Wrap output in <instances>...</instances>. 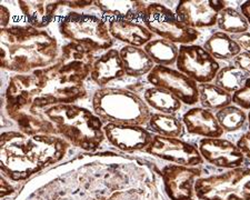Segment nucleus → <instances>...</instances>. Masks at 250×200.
Returning a JSON list of instances; mask_svg holds the SVG:
<instances>
[{
  "instance_id": "15",
  "label": "nucleus",
  "mask_w": 250,
  "mask_h": 200,
  "mask_svg": "<svg viewBox=\"0 0 250 200\" xmlns=\"http://www.w3.org/2000/svg\"><path fill=\"white\" fill-rule=\"evenodd\" d=\"M198 150L207 162L228 169L240 167L245 158L237 145L223 138L201 139L198 143Z\"/></svg>"
},
{
  "instance_id": "25",
  "label": "nucleus",
  "mask_w": 250,
  "mask_h": 200,
  "mask_svg": "<svg viewBox=\"0 0 250 200\" xmlns=\"http://www.w3.org/2000/svg\"><path fill=\"white\" fill-rule=\"evenodd\" d=\"M18 123L19 129L27 136L36 135H57L55 126L42 115H31L27 113H18L9 116Z\"/></svg>"
},
{
  "instance_id": "16",
  "label": "nucleus",
  "mask_w": 250,
  "mask_h": 200,
  "mask_svg": "<svg viewBox=\"0 0 250 200\" xmlns=\"http://www.w3.org/2000/svg\"><path fill=\"white\" fill-rule=\"evenodd\" d=\"M183 123L188 133L205 138H220L225 133L216 115L211 110L201 107H193L185 113Z\"/></svg>"
},
{
  "instance_id": "37",
  "label": "nucleus",
  "mask_w": 250,
  "mask_h": 200,
  "mask_svg": "<svg viewBox=\"0 0 250 200\" xmlns=\"http://www.w3.org/2000/svg\"><path fill=\"white\" fill-rule=\"evenodd\" d=\"M0 181H1V197H5V196L13 193V188L10 187L9 183H8L5 179L1 178Z\"/></svg>"
},
{
  "instance_id": "29",
  "label": "nucleus",
  "mask_w": 250,
  "mask_h": 200,
  "mask_svg": "<svg viewBox=\"0 0 250 200\" xmlns=\"http://www.w3.org/2000/svg\"><path fill=\"white\" fill-rule=\"evenodd\" d=\"M248 77L249 76L238 67L232 65L226 66L220 68L218 74H217L215 85L223 88L227 93L233 95L244 86Z\"/></svg>"
},
{
  "instance_id": "27",
  "label": "nucleus",
  "mask_w": 250,
  "mask_h": 200,
  "mask_svg": "<svg viewBox=\"0 0 250 200\" xmlns=\"http://www.w3.org/2000/svg\"><path fill=\"white\" fill-rule=\"evenodd\" d=\"M149 128L159 136L164 137L180 138L185 134V126L183 121L172 115L152 114L148 122Z\"/></svg>"
},
{
  "instance_id": "24",
  "label": "nucleus",
  "mask_w": 250,
  "mask_h": 200,
  "mask_svg": "<svg viewBox=\"0 0 250 200\" xmlns=\"http://www.w3.org/2000/svg\"><path fill=\"white\" fill-rule=\"evenodd\" d=\"M144 49L156 65L165 67L176 65L179 54L177 43L163 38L152 39L144 47Z\"/></svg>"
},
{
  "instance_id": "38",
  "label": "nucleus",
  "mask_w": 250,
  "mask_h": 200,
  "mask_svg": "<svg viewBox=\"0 0 250 200\" xmlns=\"http://www.w3.org/2000/svg\"><path fill=\"white\" fill-rule=\"evenodd\" d=\"M247 117H248V129H249V133H250V111H249V114L247 115Z\"/></svg>"
},
{
  "instance_id": "33",
  "label": "nucleus",
  "mask_w": 250,
  "mask_h": 200,
  "mask_svg": "<svg viewBox=\"0 0 250 200\" xmlns=\"http://www.w3.org/2000/svg\"><path fill=\"white\" fill-rule=\"evenodd\" d=\"M237 147L239 148L244 156L250 159V133L244 134L237 141Z\"/></svg>"
},
{
  "instance_id": "35",
  "label": "nucleus",
  "mask_w": 250,
  "mask_h": 200,
  "mask_svg": "<svg viewBox=\"0 0 250 200\" xmlns=\"http://www.w3.org/2000/svg\"><path fill=\"white\" fill-rule=\"evenodd\" d=\"M0 13H1V27L7 28L8 22H9L10 20L9 10H8L5 6H0Z\"/></svg>"
},
{
  "instance_id": "21",
  "label": "nucleus",
  "mask_w": 250,
  "mask_h": 200,
  "mask_svg": "<svg viewBox=\"0 0 250 200\" xmlns=\"http://www.w3.org/2000/svg\"><path fill=\"white\" fill-rule=\"evenodd\" d=\"M97 7L104 14L117 19L131 20L143 17L146 11L147 3L144 1H110V0H100L95 1Z\"/></svg>"
},
{
  "instance_id": "13",
  "label": "nucleus",
  "mask_w": 250,
  "mask_h": 200,
  "mask_svg": "<svg viewBox=\"0 0 250 200\" xmlns=\"http://www.w3.org/2000/svg\"><path fill=\"white\" fill-rule=\"evenodd\" d=\"M201 175V170L196 167L181 165H169L161 171V177L168 197L171 200H195L196 178Z\"/></svg>"
},
{
  "instance_id": "11",
  "label": "nucleus",
  "mask_w": 250,
  "mask_h": 200,
  "mask_svg": "<svg viewBox=\"0 0 250 200\" xmlns=\"http://www.w3.org/2000/svg\"><path fill=\"white\" fill-rule=\"evenodd\" d=\"M145 150L149 155L167 160L176 165L192 167L204 162L198 148L180 138L156 135L152 138L150 145Z\"/></svg>"
},
{
  "instance_id": "4",
  "label": "nucleus",
  "mask_w": 250,
  "mask_h": 200,
  "mask_svg": "<svg viewBox=\"0 0 250 200\" xmlns=\"http://www.w3.org/2000/svg\"><path fill=\"white\" fill-rule=\"evenodd\" d=\"M38 114L55 126L57 135L83 150L98 149L106 138L102 119L83 107L62 103L45 108Z\"/></svg>"
},
{
  "instance_id": "9",
  "label": "nucleus",
  "mask_w": 250,
  "mask_h": 200,
  "mask_svg": "<svg viewBox=\"0 0 250 200\" xmlns=\"http://www.w3.org/2000/svg\"><path fill=\"white\" fill-rule=\"evenodd\" d=\"M176 66L197 83L211 82L220 70L219 62L199 45H180Z\"/></svg>"
},
{
  "instance_id": "30",
  "label": "nucleus",
  "mask_w": 250,
  "mask_h": 200,
  "mask_svg": "<svg viewBox=\"0 0 250 200\" xmlns=\"http://www.w3.org/2000/svg\"><path fill=\"white\" fill-rule=\"evenodd\" d=\"M216 118L218 120L221 129L227 133L238 131L244 128L248 121L247 114L244 109L238 106L229 105L216 113Z\"/></svg>"
},
{
  "instance_id": "20",
  "label": "nucleus",
  "mask_w": 250,
  "mask_h": 200,
  "mask_svg": "<svg viewBox=\"0 0 250 200\" xmlns=\"http://www.w3.org/2000/svg\"><path fill=\"white\" fill-rule=\"evenodd\" d=\"M119 54L124 62L125 71L129 77L138 78L148 76L156 66L145 49L140 47L124 46Z\"/></svg>"
},
{
  "instance_id": "36",
  "label": "nucleus",
  "mask_w": 250,
  "mask_h": 200,
  "mask_svg": "<svg viewBox=\"0 0 250 200\" xmlns=\"http://www.w3.org/2000/svg\"><path fill=\"white\" fill-rule=\"evenodd\" d=\"M240 10H241V15L246 18V20H247L250 26V0L249 1L244 2L243 5H241Z\"/></svg>"
},
{
  "instance_id": "19",
  "label": "nucleus",
  "mask_w": 250,
  "mask_h": 200,
  "mask_svg": "<svg viewBox=\"0 0 250 200\" xmlns=\"http://www.w3.org/2000/svg\"><path fill=\"white\" fill-rule=\"evenodd\" d=\"M20 10L25 16L29 26L42 29L54 20L55 14L64 1H26L20 0L18 2Z\"/></svg>"
},
{
  "instance_id": "2",
  "label": "nucleus",
  "mask_w": 250,
  "mask_h": 200,
  "mask_svg": "<svg viewBox=\"0 0 250 200\" xmlns=\"http://www.w3.org/2000/svg\"><path fill=\"white\" fill-rule=\"evenodd\" d=\"M1 170L8 178L20 181L62 160L69 147L55 135L27 136L7 131L1 135Z\"/></svg>"
},
{
  "instance_id": "5",
  "label": "nucleus",
  "mask_w": 250,
  "mask_h": 200,
  "mask_svg": "<svg viewBox=\"0 0 250 200\" xmlns=\"http://www.w3.org/2000/svg\"><path fill=\"white\" fill-rule=\"evenodd\" d=\"M92 109L103 122L143 126L151 109L138 94L123 88H100L92 97Z\"/></svg>"
},
{
  "instance_id": "8",
  "label": "nucleus",
  "mask_w": 250,
  "mask_h": 200,
  "mask_svg": "<svg viewBox=\"0 0 250 200\" xmlns=\"http://www.w3.org/2000/svg\"><path fill=\"white\" fill-rule=\"evenodd\" d=\"M143 19L152 34L171 42L190 45L199 38L198 30L185 26L171 9L159 2L147 5Z\"/></svg>"
},
{
  "instance_id": "28",
  "label": "nucleus",
  "mask_w": 250,
  "mask_h": 200,
  "mask_svg": "<svg viewBox=\"0 0 250 200\" xmlns=\"http://www.w3.org/2000/svg\"><path fill=\"white\" fill-rule=\"evenodd\" d=\"M217 26L223 33L235 36L247 33L249 29V23L246 18L241 13L231 7H226L219 14Z\"/></svg>"
},
{
  "instance_id": "18",
  "label": "nucleus",
  "mask_w": 250,
  "mask_h": 200,
  "mask_svg": "<svg viewBox=\"0 0 250 200\" xmlns=\"http://www.w3.org/2000/svg\"><path fill=\"white\" fill-rule=\"evenodd\" d=\"M108 27L111 37L126 42L127 46L145 47L154 38V34L146 26L131 20L112 18Z\"/></svg>"
},
{
  "instance_id": "14",
  "label": "nucleus",
  "mask_w": 250,
  "mask_h": 200,
  "mask_svg": "<svg viewBox=\"0 0 250 200\" xmlns=\"http://www.w3.org/2000/svg\"><path fill=\"white\" fill-rule=\"evenodd\" d=\"M104 133L112 146L127 153L146 149L152 141L154 136L143 126L107 123Z\"/></svg>"
},
{
  "instance_id": "31",
  "label": "nucleus",
  "mask_w": 250,
  "mask_h": 200,
  "mask_svg": "<svg viewBox=\"0 0 250 200\" xmlns=\"http://www.w3.org/2000/svg\"><path fill=\"white\" fill-rule=\"evenodd\" d=\"M232 102L244 110H250V77L244 86L232 95Z\"/></svg>"
},
{
  "instance_id": "1",
  "label": "nucleus",
  "mask_w": 250,
  "mask_h": 200,
  "mask_svg": "<svg viewBox=\"0 0 250 200\" xmlns=\"http://www.w3.org/2000/svg\"><path fill=\"white\" fill-rule=\"evenodd\" d=\"M95 60L90 49L69 42L51 66L11 77L6 89L8 116L39 115L45 108L83 98L87 94L84 80L90 76Z\"/></svg>"
},
{
  "instance_id": "10",
  "label": "nucleus",
  "mask_w": 250,
  "mask_h": 200,
  "mask_svg": "<svg viewBox=\"0 0 250 200\" xmlns=\"http://www.w3.org/2000/svg\"><path fill=\"white\" fill-rule=\"evenodd\" d=\"M147 80L152 86L163 88L175 95L181 102L192 106L199 101L198 85L179 70L172 69L171 67L156 65Z\"/></svg>"
},
{
  "instance_id": "17",
  "label": "nucleus",
  "mask_w": 250,
  "mask_h": 200,
  "mask_svg": "<svg viewBox=\"0 0 250 200\" xmlns=\"http://www.w3.org/2000/svg\"><path fill=\"white\" fill-rule=\"evenodd\" d=\"M124 76H126V71L119 51L117 49L107 50L99 58H97L90 71L92 81L103 88Z\"/></svg>"
},
{
  "instance_id": "26",
  "label": "nucleus",
  "mask_w": 250,
  "mask_h": 200,
  "mask_svg": "<svg viewBox=\"0 0 250 200\" xmlns=\"http://www.w3.org/2000/svg\"><path fill=\"white\" fill-rule=\"evenodd\" d=\"M199 101L203 108L209 110H220L232 102V95L215 83H199Z\"/></svg>"
},
{
  "instance_id": "23",
  "label": "nucleus",
  "mask_w": 250,
  "mask_h": 200,
  "mask_svg": "<svg viewBox=\"0 0 250 200\" xmlns=\"http://www.w3.org/2000/svg\"><path fill=\"white\" fill-rule=\"evenodd\" d=\"M144 99L152 109L159 111L160 114L172 116L181 109V103H183L175 95L155 86L145 90Z\"/></svg>"
},
{
  "instance_id": "7",
  "label": "nucleus",
  "mask_w": 250,
  "mask_h": 200,
  "mask_svg": "<svg viewBox=\"0 0 250 200\" xmlns=\"http://www.w3.org/2000/svg\"><path fill=\"white\" fill-rule=\"evenodd\" d=\"M195 194L200 200H250V168L237 167L197 179Z\"/></svg>"
},
{
  "instance_id": "22",
  "label": "nucleus",
  "mask_w": 250,
  "mask_h": 200,
  "mask_svg": "<svg viewBox=\"0 0 250 200\" xmlns=\"http://www.w3.org/2000/svg\"><path fill=\"white\" fill-rule=\"evenodd\" d=\"M204 48L216 60L235 59L241 53L240 47L228 34L216 31L204 43Z\"/></svg>"
},
{
  "instance_id": "3",
  "label": "nucleus",
  "mask_w": 250,
  "mask_h": 200,
  "mask_svg": "<svg viewBox=\"0 0 250 200\" xmlns=\"http://www.w3.org/2000/svg\"><path fill=\"white\" fill-rule=\"evenodd\" d=\"M0 66L19 74L49 67L58 59V42L48 31L31 26L1 28Z\"/></svg>"
},
{
  "instance_id": "32",
  "label": "nucleus",
  "mask_w": 250,
  "mask_h": 200,
  "mask_svg": "<svg viewBox=\"0 0 250 200\" xmlns=\"http://www.w3.org/2000/svg\"><path fill=\"white\" fill-rule=\"evenodd\" d=\"M235 66L239 68V69L244 70L250 77V54L248 53H240L237 57L233 59Z\"/></svg>"
},
{
  "instance_id": "34",
  "label": "nucleus",
  "mask_w": 250,
  "mask_h": 200,
  "mask_svg": "<svg viewBox=\"0 0 250 200\" xmlns=\"http://www.w3.org/2000/svg\"><path fill=\"white\" fill-rule=\"evenodd\" d=\"M233 40L238 43V46L240 47V49H244L245 53L250 54V33H243L240 35H236L233 37Z\"/></svg>"
},
{
  "instance_id": "12",
  "label": "nucleus",
  "mask_w": 250,
  "mask_h": 200,
  "mask_svg": "<svg viewBox=\"0 0 250 200\" xmlns=\"http://www.w3.org/2000/svg\"><path fill=\"white\" fill-rule=\"evenodd\" d=\"M223 0H181L176 7L180 22L192 29L217 25L219 14L226 8Z\"/></svg>"
},
{
  "instance_id": "6",
  "label": "nucleus",
  "mask_w": 250,
  "mask_h": 200,
  "mask_svg": "<svg viewBox=\"0 0 250 200\" xmlns=\"http://www.w3.org/2000/svg\"><path fill=\"white\" fill-rule=\"evenodd\" d=\"M59 31L69 42L86 47L92 53L109 50L114 46L109 27L104 19L96 15L72 11L60 21Z\"/></svg>"
}]
</instances>
